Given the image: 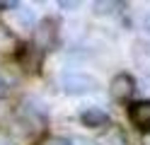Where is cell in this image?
I'll list each match as a JSON object with an SVG mask.
<instances>
[{"label": "cell", "mask_w": 150, "mask_h": 145, "mask_svg": "<svg viewBox=\"0 0 150 145\" xmlns=\"http://www.w3.org/2000/svg\"><path fill=\"white\" fill-rule=\"evenodd\" d=\"M97 77H92L87 73H65L61 77V90L65 94H73V97H82V94H92L97 92Z\"/></svg>", "instance_id": "1"}, {"label": "cell", "mask_w": 150, "mask_h": 145, "mask_svg": "<svg viewBox=\"0 0 150 145\" xmlns=\"http://www.w3.org/2000/svg\"><path fill=\"white\" fill-rule=\"evenodd\" d=\"M58 36H61V27L53 17H46V19H41V24L34 27V46L41 53L58 44Z\"/></svg>", "instance_id": "2"}, {"label": "cell", "mask_w": 150, "mask_h": 145, "mask_svg": "<svg viewBox=\"0 0 150 145\" xmlns=\"http://www.w3.org/2000/svg\"><path fill=\"white\" fill-rule=\"evenodd\" d=\"M109 94L114 97L116 102H128L131 97L136 94V80H133V75H128V73L114 75L111 82H109Z\"/></svg>", "instance_id": "3"}, {"label": "cell", "mask_w": 150, "mask_h": 145, "mask_svg": "<svg viewBox=\"0 0 150 145\" xmlns=\"http://www.w3.org/2000/svg\"><path fill=\"white\" fill-rule=\"evenodd\" d=\"M128 119L140 131H150V99L133 102L128 106Z\"/></svg>", "instance_id": "4"}, {"label": "cell", "mask_w": 150, "mask_h": 145, "mask_svg": "<svg viewBox=\"0 0 150 145\" xmlns=\"http://www.w3.org/2000/svg\"><path fill=\"white\" fill-rule=\"evenodd\" d=\"M41 61H44V53L36 46L20 48V70L22 73H36L41 68Z\"/></svg>", "instance_id": "5"}, {"label": "cell", "mask_w": 150, "mask_h": 145, "mask_svg": "<svg viewBox=\"0 0 150 145\" xmlns=\"http://www.w3.org/2000/svg\"><path fill=\"white\" fill-rule=\"evenodd\" d=\"M131 56H133V63L138 65V70L150 77V44L148 41H133Z\"/></svg>", "instance_id": "6"}, {"label": "cell", "mask_w": 150, "mask_h": 145, "mask_svg": "<svg viewBox=\"0 0 150 145\" xmlns=\"http://www.w3.org/2000/svg\"><path fill=\"white\" fill-rule=\"evenodd\" d=\"M80 121L87 128H107L109 126V114L104 109H99V106H92V109H85L80 114Z\"/></svg>", "instance_id": "7"}, {"label": "cell", "mask_w": 150, "mask_h": 145, "mask_svg": "<svg viewBox=\"0 0 150 145\" xmlns=\"http://www.w3.org/2000/svg\"><path fill=\"white\" fill-rule=\"evenodd\" d=\"M97 145H128V138L119 126H107V128L99 131Z\"/></svg>", "instance_id": "8"}, {"label": "cell", "mask_w": 150, "mask_h": 145, "mask_svg": "<svg viewBox=\"0 0 150 145\" xmlns=\"http://www.w3.org/2000/svg\"><path fill=\"white\" fill-rule=\"evenodd\" d=\"M12 24L17 29H34L36 27V17H34V12L29 7H20L17 5L12 10Z\"/></svg>", "instance_id": "9"}, {"label": "cell", "mask_w": 150, "mask_h": 145, "mask_svg": "<svg viewBox=\"0 0 150 145\" xmlns=\"http://www.w3.org/2000/svg\"><path fill=\"white\" fill-rule=\"evenodd\" d=\"M0 53H20V39L3 24H0Z\"/></svg>", "instance_id": "10"}, {"label": "cell", "mask_w": 150, "mask_h": 145, "mask_svg": "<svg viewBox=\"0 0 150 145\" xmlns=\"http://www.w3.org/2000/svg\"><path fill=\"white\" fill-rule=\"evenodd\" d=\"M121 5L114 3V0H102V3H95V15H114Z\"/></svg>", "instance_id": "11"}, {"label": "cell", "mask_w": 150, "mask_h": 145, "mask_svg": "<svg viewBox=\"0 0 150 145\" xmlns=\"http://www.w3.org/2000/svg\"><path fill=\"white\" fill-rule=\"evenodd\" d=\"M39 145H73V143L65 140V138H61V135H46Z\"/></svg>", "instance_id": "12"}, {"label": "cell", "mask_w": 150, "mask_h": 145, "mask_svg": "<svg viewBox=\"0 0 150 145\" xmlns=\"http://www.w3.org/2000/svg\"><path fill=\"white\" fill-rule=\"evenodd\" d=\"M58 7H63V10H75V7H80V3H68V0H63V3H58Z\"/></svg>", "instance_id": "13"}, {"label": "cell", "mask_w": 150, "mask_h": 145, "mask_svg": "<svg viewBox=\"0 0 150 145\" xmlns=\"http://www.w3.org/2000/svg\"><path fill=\"white\" fill-rule=\"evenodd\" d=\"M143 29H145V32H148V34H150V15H148V17H145V19H143Z\"/></svg>", "instance_id": "14"}, {"label": "cell", "mask_w": 150, "mask_h": 145, "mask_svg": "<svg viewBox=\"0 0 150 145\" xmlns=\"http://www.w3.org/2000/svg\"><path fill=\"white\" fill-rule=\"evenodd\" d=\"M0 145H12V143H10V140H7V138H5V135H0Z\"/></svg>", "instance_id": "15"}, {"label": "cell", "mask_w": 150, "mask_h": 145, "mask_svg": "<svg viewBox=\"0 0 150 145\" xmlns=\"http://www.w3.org/2000/svg\"><path fill=\"white\" fill-rule=\"evenodd\" d=\"M3 90H5V85H3V82H0V97H3Z\"/></svg>", "instance_id": "16"}]
</instances>
